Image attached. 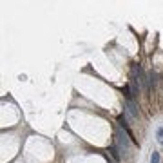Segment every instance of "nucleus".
<instances>
[{
  "label": "nucleus",
  "mask_w": 163,
  "mask_h": 163,
  "mask_svg": "<svg viewBox=\"0 0 163 163\" xmlns=\"http://www.w3.org/2000/svg\"><path fill=\"white\" fill-rule=\"evenodd\" d=\"M109 152H111V156L112 158H114V161H120V150H118V147L116 145H111V147H109Z\"/></svg>",
  "instance_id": "3"
},
{
  "label": "nucleus",
  "mask_w": 163,
  "mask_h": 163,
  "mask_svg": "<svg viewBox=\"0 0 163 163\" xmlns=\"http://www.w3.org/2000/svg\"><path fill=\"white\" fill-rule=\"evenodd\" d=\"M150 163H160V154L158 152H152L150 154Z\"/></svg>",
  "instance_id": "4"
},
{
  "label": "nucleus",
  "mask_w": 163,
  "mask_h": 163,
  "mask_svg": "<svg viewBox=\"0 0 163 163\" xmlns=\"http://www.w3.org/2000/svg\"><path fill=\"white\" fill-rule=\"evenodd\" d=\"M158 138H160V140L163 138V129H158Z\"/></svg>",
  "instance_id": "5"
},
{
  "label": "nucleus",
  "mask_w": 163,
  "mask_h": 163,
  "mask_svg": "<svg viewBox=\"0 0 163 163\" xmlns=\"http://www.w3.org/2000/svg\"><path fill=\"white\" fill-rule=\"evenodd\" d=\"M114 140H116V147H118V150L121 152V154H129L131 152V138L127 136V132H123V131H116L114 132Z\"/></svg>",
  "instance_id": "1"
},
{
  "label": "nucleus",
  "mask_w": 163,
  "mask_h": 163,
  "mask_svg": "<svg viewBox=\"0 0 163 163\" xmlns=\"http://www.w3.org/2000/svg\"><path fill=\"white\" fill-rule=\"evenodd\" d=\"M125 114L129 118H138V109L132 100H125Z\"/></svg>",
  "instance_id": "2"
}]
</instances>
